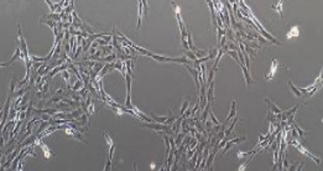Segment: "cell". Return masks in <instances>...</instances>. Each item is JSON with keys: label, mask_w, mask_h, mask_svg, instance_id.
<instances>
[{"label": "cell", "mask_w": 323, "mask_h": 171, "mask_svg": "<svg viewBox=\"0 0 323 171\" xmlns=\"http://www.w3.org/2000/svg\"><path fill=\"white\" fill-rule=\"evenodd\" d=\"M288 144H292V145H295V146L297 148V150H298L300 153H302V154H303V155H306V156H307V157H309V159H312V160H313V161H316V164H317V165H321V159H319L318 156L313 155V154H312V153H309L308 150H307V149H306V148H305L303 145H302V144H301L300 142H297V140H292V142H290Z\"/></svg>", "instance_id": "cell-1"}, {"label": "cell", "mask_w": 323, "mask_h": 171, "mask_svg": "<svg viewBox=\"0 0 323 171\" xmlns=\"http://www.w3.org/2000/svg\"><path fill=\"white\" fill-rule=\"evenodd\" d=\"M143 128H149V129H152V130H157V132H161V130H165V132H167L168 134H171L172 132V127L171 125H158V124H155V123H143V124H140Z\"/></svg>", "instance_id": "cell-2"}, {"label": "cell", "mask_w": 323, "mask_h": 171, "mask_svg": "<svg viewBox=\"0 0 323 171\" xmlns=\"http://www.w3.org/2000/svg\"><path fill=\"white\" fill-rule=\"evenodd\" d=\"M280 66H281V65H280V62L277 61V60H272L271 66H270L269 71H267V73H266V76H265V79H266V81H270V79L274 78V76H275L276 71L280 68Z\"/></svg>", "instance_id": "cell-3"}, {"label": "cell", "mask_w": 323, "mask_h": 171, "mask_svg": "<svg viewBox=\"0 0 323 171\" xmlns=\"http://www.w3.org/2000/svg\"><path fill=\"white\" fill-rule=\"evenodd\" d=\"M15 82L16 81H11V87H10V92H9V97H8V100H6V104H5V108H4V117H3V124L5 123V120L8 118V113H9V108H10V102H11V98H13V92H14V87H15Z\"/></svg>", "instance_id": "cell-4"}, {"label": "cell", "mask_w": 323, "mask_h": 171, "mask_svg": "<svg viewBox=\"0 0 323 171\" xmlns=\"http://www.w3.org/2000/svg\"><path fill=\"white\" fill-rule=\"evenodd\" d=\"M102 134H103V136H104V139H105V142H107L108 146H109V159L112 160V159H113V153H114V149H115V144H114L113 139L110 138V135H109V134H107L105 132H102Z\"/></svg>", "instance_id": "cell-5"}, {"label": "cell", "mask_w": 323, "mask_h": 171, "mask_svg": "<svg viewBox=\"0 0 323 171\" xmlns=\"http://www.w3.org/2000/svg\"><path fill=\"white\" fill-rule=\"evenodd\" d=\"M66 134H67L68 136H72V138H74V139H77V140H79V142H86V140L83 139V136L79 134L78 130L74 129V128H71L69 124H68V127H67V129H66Z\"/></svg>", "instance_id": "cell-6"}, {"label": "cell", "mask_w": 323, "mask_h": 171, "mask_svg": "<svg viewBox=\"0 0 323 171\" xmlns=\"http://www.w3.org/2000/svg\"><path fill=\"white\" fill-rule=\"evenodd\" d=\"M16 58H21V60H24L25 61V55L23 53V51H21V48H20V46H17L16 47V51H15V55L11 57V60H10L9 62H5V63H2V67H6V66H9L10 63H13L14 61Z\"/></svg>", "instance_id": "cell-7"}, {"label": "cell", "mask_w": 323, "mask_h": 171, "mask_svg": "<svg viewBox=\"0 0 323 171\" xmlns=\"http://www.w3.org/2000/svg\"><path fill=\"white\" fill-rule=\"evenodd\" d=\"M245 139H246V136L238 138V139H234V140H228L227 144H225V146H224V150H223V151H222V154H225V153L228 151V150L231 148V145H233V144H239V143H241V142H244Z\"/></svg>", "instance_id": "cell-8"}, {"label": "cell", "mask_w": 323, "mask_h": 171, "mask_svg": "<svg viewBox=\"0 0 323 171\" xmlns=\"http://www.w3.org/2000/svg\"><path fill=\"white\" fill-rule=\"evenodd\" d=\"M300 34H301V29H300V26H298V25H296V26L291 27V29L288 30V32L286 34V37H287V38L297 37V36H300Z\"/></svg>", "instance_id": "cell-9"}, {"label": "cell", "mask_w": 323, "mask_h": 171, "mask_svg": "<svg viewBox=\"0 0 323 171\" xmlns=\"http://www.w3.org/2000/svg\"><path fill=\"white\" fill-rule=\"evenodd\" d=\"M254 154H255V150H253V153H251V151H240L239 149H237L235 150V159L240 161V160H243L245 156H249V155L253 156Z\"/></svg>", "instance_id": "cell-10"}, {"label": "cell", "mask_w": 323, "mask_h": 171, "mask_svg": "<svg viewBox=\"0 0 323 171\" xmlns=\"http://www.w3.org/2000/svg\"><path fill=\"white\" fill-rule=\"evenodd\" d=\"M186 68L191 72V75L193 76V78H195V83H196V87H197V90L199 92V78H198V73H199V72L197 71V69H195V68H191V67L187 66V65H186Z\"/></svg>", "instance_id": "cell-11"}, {"label": "cell", "mask_w": 323, "mask_h": 171, "mask_svg": "<svg viewBox=\"0 0 323 171\" xmlns=\"http://www.w3.org/2000/svg\"><path fill=\"white\" fill-rule=\"evenodd\" d=\"M40 146H41V149L44 150V156H45V160H50L51 157H53V156H55V154H52L51 151H50V149L47 148V145H46V144L41 143V144H40Z\"/></svg>", "instance_id": "cell-12"}, {"label": "cell", "mask_w": 323, "mask_h": 171, "mask_svg": "<svg viewBox=\"0 0 323 171\" xmlns=\"http://www.w3.org/2000/svg\"><path fill=\"white\" fill-rule=\"evenodd\" d=\"M265 102H266V103L270 105V108H271V112H274L275 114H281V113H282V109H280V108H279V107H277V105H276L274 102H270V100H269L267 98H265Z\"/></svg>", "instance_id": "cell-13"}, {"label": "cell", "mask_w": 323, "mask_h": 171, "mask_svg": "<svg viewBox=\"0 0 323 171\" xmlns=\"http://www.w3.org/2000/svg\"><path fill=\"white\" fill-rule=\"evenodd\" d=\"M235 107H237V100H233V104H231V109H230V113H229V115H228V118H227V120H225V124L229 122V120L233 118V117H235V114H237V110H235Z\"/></svg>", "instance_id": "cell-14"}, {"label": "cell", "mask_w": 323, "mask_h": 171, "mask_svg": "<svg viewBox=\"0 0 323 171\" xmlns=\"http://www.w3.org/2000/svg\"><path fill=\"white\" fill-rule=\"evenodd\" d=\"M139 4H137V29L140 27V25H141V15H143V2H137Z\"/></svg>", "instance_id": "cell-15"}, {"label": "cell", "mask_w": 323, "mask_h": 171, "mask_svg": "<svg viewBox=\"0 0 323 171\" xmlns=\"http://www.w3.org/2000/svg\"><path fill=\"white\" fill-rule=\"evenodd\" d=\"M67 67H68V65H63V66H58V67H56L55 69H52V72L48 75V77H50V78L53 77V76H55V75H56L58 71H63V69H66Z\"/></svg>", "instance_id": "cell-16"}, {"label": "cell", "mask_w": 323, "mask_h": 171, "mask_svg": "<svg viewBox=\"0 0 323 171\" xmlns=\"http://www.w3.org/2000/svg\"><path fill=\"white\" fill-rule=\"evenodd\" d=\"M288 86H290V88L292 89V92L295 93V96H296V97L300 99V98H301V96H302V93L300 92V89H298V88H296L294 84H292V83H291V81H288Z\"/></svg>", "instance_id": "cell-17"}, {"label": "cell", "mask_w": 323, "mask_h": 171, "mask_svg": "<svg viewBox=\"0 0 323 171\" xmlns=\"http://www.w3.org/2000/svg\"><path fill=\"white\" fill-rule=\"evenodd\" d=\"M271 9H275V10H277V13L282 16V2H279L276 5H272L271 6Z\"/></svg>", "instance_id": "cell-18"}, {"label": "cell", "mask_w": 323, "mask_h": 171, "mask_svg": "<svg viewBox=\"0 0 323 171\" xmlns=\"http://www.w3.org/2000/svg\"><path fill=\"white\" fill-rule=\"evenodd\" d=\"M251 161V159H249V160H246L245 163H243V164H240L239 166H238V169H237V171H245V169H246V166L249 165V163Z\"/></svg>", "instance_id": "cell-19"}, {"label": "cell", "mask_w": 323, "mask_h": 171, "mask_svg": "<svg viewBox=\"0 0 323 171\" xmlns=\"http://www.w3.org/2000/svg\"><path fill=\"white\" fill-rule=\"evenodd\" d=\"M82 81H80V79H78V81H76V83H74V86L72 87V89H73V92H77V90L79 89V88H82Z\"/></svg>", "instance_id": "cell-20"}, {"label": "cell", "mask_w": 323, "mask_h": 171, "mask_svg": "<svg viewBox=\"0 0 323 171\" xmlns=\"http://www.w3.org/2000/svg\"><path fill=\"white\" fill-rule=\"evenodd\" d=\"M237 122H238V118H235V119H234V122H233V124H231V125H230V127H229V128L227 129V132H225V134H224V135H227V136H228V135H229V134L231 133V130H233V128L235 127V124H237Z\"/></svg>", "instance_id": "cell-21"}, {"label": "cell", "mask_w": 323, "mask_h": 171, "mask_svg": "<svg viewBox=\"0 0 323 171\" xmlns=\"http://www.w3.org/2000/svg\"><path fill=\"white\" fill-rule=\"evenodd\" d=\"M188 105H189V100L187 99L186 102H185V104H183V107L181 108V117H182V115L186 113V109H187V107H188Z\"/></svg>", "instance_id": "cell-22"}, {"label": "cell", "mask_w": 323, "mask_h": 171, "mask_svg": "<svg viewBox=\"0 0 323 171\" xmlns=\"http://www.w3.org/2000/svg\"><path fill=\"white\" fill-rule=\"evenodd\" d=\"M209 117H210V119H212V122H213L216 125H219V120H218V119L214 117V114H213V112H212V110L209 112Z\"/></svg>", "instance_id": "cell-23"}, {"label": "cell", "mask_w": 323, "mask_h": 171, "mask_svg": "<svg viewBox=\"0 0 323 171\" xmlns=\"http://www.w3.org/2000/svg\"><path fill=\"white\" fill-rule=\"evenodd\" d=\"M62 77L66 79V82H67V84H68V87H69V72H68V71H63Z\"/></svg>", "instance_id": "cell-24"}, {"label": "cell", "mask_w": 323, "mask_h": 171, "mask_svg": "<svg viewBox=\"0 0 323 171\" xmlns=\"http://www.w3.org/2000/svg\"><path fill=\"white\" fill-rule=\"evenodd\" d=\"M186 55L188 56V58H191V60H193V61H196V60H197V57H196V55H195V52H191V51H187V52H186Z\"/></svg>", "instance_id": "cell-25"}, {"label": "cell", "mask_w": 323, "mask_h": 171, "mask_svg": "<svg viewBox=\"0 0 323 171\" xmlns=\"http://www.w3.org/2000/svg\"><path fill=\"white\" fill-rule=\"evenodd\" d=\"M110 170H112V160L108 159V161H107V165H105L104 171H110Z\"/></svg>", "instance_id": "cell-26"}, {"label": "cell", "mask_w": 323, "mask_h": 171, "mask_svg": "<svg viewBox=\"0 0 323 171\" xmlns=\"http://www.w3.org/2000/svg\"><path fill=\"white\" fill-rule=\"evenodd\" d=\"M183 135H185V134H178L177 139L175 140V144H176V145H180V144H181V140L183 139Z\"/></svg>", "instance_id": "cell-27"}, {"label": "cell", "mask_w": 323, "mask_h": 171, "mask_svg": "<svg viewBox=\"0 0 323 171\" xmlns=\"http://www.w3.org/2000/svg\"><path fill=\"white\" fill-rule=\"evenodd\" d=\"M51 119H52V115H50V114H42V120H45V122H50Z\"/></svg>", "instance_id": "cell-28"}, {"label": "cell", "mask_w": 323, "mask_h": 171, "mask_svg": "<svg viewBox=\"0 0 323 171\" xmlns=\"http://www.w3.org/2000/svg\"><path fill=\"white\" fill-rule=\"evenodd\" d=\"M116 58L115 55H112V56H108V57H104L103 58V61H114V60Z\"/></svg>", "instance_id": "cell-29"}, {"label": "cell", "mask_w": 323, "mask_h": 171, "mask_svg": "<svg viewBox=\"0 0 323 171\" xmlns=\"http://www.w3.org/2000/svg\"><path fill=\"white\" fill-rule=\"evenodd\" d=\"M80 113H82V112H80V110H74V112H72V118H73V119L78 118V115H79Z\"/></svg>", "instance_id": "cell-30"}, {"label": "cell", "mask_w": 323, "mask_h": 171, "mask_svg": "<svg viewBox=\"0 0 323 171\" xmlns=\"http://www.w3.org/2000/svg\"><path fill=\"white\" fill-rule=\"evenodd\" d=\"M298 164L297 163H295V164H292V166L290 167V171H295V169H296V166H297Z\"/></svg>", "instance_id": "cell-31"}, {"label": "cell", "mask_w": 323, "mask_h": 171, "mask_svg": "<svg viewBox=\"0 0 323 171\" xmlns=\"http://www.w3.org/2000/svg\"><path fill=\"white\" fill-rule=\"evenodd\" d=\"M284 165H285V167H287V166H288V160H287V157H285V159H284Z\"/></svg>", "instance_id": "cell-32"}, {"label": "cell", "mask_w": 323, "mask_h": 171, "mask_svg": "<svg viewBox=\"0 0 323 171\" xmlns=\"http://www.w3.org/2000/svg\"><path fill=\"white\" fill-rule=\"evenodd\" d=\"M208 171H214V169H213V166H212V167H209V169H208Z\"/></svg>", "instance_id": "cell-33"}, {"label": "cell", "mask_w": 323, "mask_h": 171, "mask_svg": "<svg viewBox=\"0 0 323 171\" xmlns=\"http://www.w3.org/2000/svg\"><path fill=\"white\" fill-rule=\"evenodd\" d=\"M134 170H135V171H137V170H136V164H135V163H134Z\"/></svg>", "instance_id": "cell-34"}]
</instances>
